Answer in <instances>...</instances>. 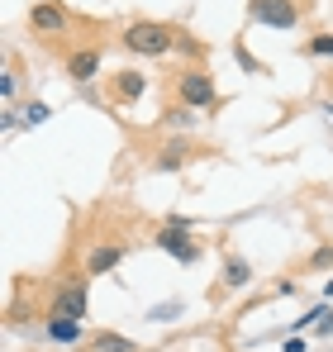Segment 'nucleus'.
Returning a JSON list of instances; mask_svg holds the SVG:
<instances>
[{"instance_id":"nucleus-2","label":"nucleus","mask_w":333,"mask_h":352,"mask_svg":"<svg viewBox=\"0 0 333 352\" xmlns=\"http://www.w3.org/2000/svg\"><path fill=\"white\" fill-rule=\"evenodd\" d=\"M215 100H219V91H215V76H210V72L191 67V72H181V76H176V105H191V110H210Z\"/></svg>"},{"instance_id":"nucleus-4","label":"nucleus","mask_w":333,"mask_h":352,"mask_svg":"<svg viewBox=\"0 0 333 352\" xmlns=\"http://www.w3.org/2000/svg\"><path fill=\"white\" fill-rule=\"evenodd\" d=\"M300 14L305 10L295 0H248V19L253 24H267V29H295Z\"/></svg>"},{"instance_id":"nucleus-12","label":"nucleus","mask_w":333,"mask_h":352,"mask_svg":"<svg viewBox=\"0 0 333 352\" xmlns=\"http://www.w3.org/2000/svg\"><path fill=\"white\" fill-rule=\"evenodd\" d=\"M86 352H143L133 338H124V333H110V329H100V333H91L86 338Z\"/></svg>"},{"instance_id":"nucleus-20","label":"nucleus","mask_w":333,"mask_h":352,"mask_svg":"<svg viewBox=\"0 0 333 352\" xmlns=\"http://www.w3.org/2000/svg\"><path fill=\"white\" fill-rule=\"evenodd\" d=\"M24 119H29V124H43V119H48V105H39V100H34V105L24 110Z\"/></svg>"},{"instance_id":"nucleus-23","label":"nucleus","mask_w":333,"mask_h":352,"mask_svg":"<svg viewBox=\"0 0 333 352\" xmlns=\"http://www.w3.org/2000/svg\"><path fill=\"white\" fill-rule=\"evenodd\" d=\"M324 295H333V276H329V286H324Z\"/></svg>"},{"instance_id":"nucleus-11","label":"nucleus","mask_w":333,"mask_h":352,"mask_svg":"<svg viewBox=\"0 0 333 352\" xmlns=\"http://www.w3.org/2000/svg\"><path fill=\"white\" fill-rule=\"evenodd\" d=\"M253 286V267L243 252H224V291H243Z\"/></svg>"},{"instance_id":"nucleus-17","label":"nucleus","mask_w":333,"mask_h":352,"mask_svg":"<svg viewBox=\"0 0 333 352\" xmlns=\"http://www.w3.org/2000/svg\"><path fill=\"white\" fill-rule=\"evenodd\" d=\"M233 58H238V67H243V72H253V76H262V72H267V67H262V62L253 58V53H248L243 43H233Z\"/></svg>"},{"instance_id":"nucleus-10","label":"nucleus","mask_w":333,"mask_h":352,"mask_svg":"<svg viewBox=\"0 0 333 352\" xmlns=\"http://www.w3.org/2000/svg\"><path fill=\"white\" fill-rule=\"evenodd\" d=\"M124 262V243H100V248H91V257H86V276H105Z\"/></svg>"},{"instance_id":"nucleus-3","label":"nucleus","mask_w":333,"mask_h":352,"mask_svg":"<svg viewBox=\"0 0 333 352\" xmlns=\"http://www.w3.org/2000/svg\"><path fill=\"white\" fill-rule=\"evenodd\" d=\"M86 286H91V276L62 281L48 300V319H86Z\"/></svg>"},{"instance_id":"nucleus-1","label":"nucleus","mask_w":333,"mask_h":352,"mask_svg":"<svg viewBox=\"0 0 333 352\" xmlns=\"http://www.w3.org/2000/svg\"><path fill=\"white\" fill-rule=\"evenodd\" d=\"M119 43H124L133 58H166V53L176 48V29L162 24V19H138V24L124 29Z\"/></svg>"},{"instance_id":"nucleus-21","label":"nucleus","mask_w":333,"mask_h":352,"mask_svg":"<svg viewBox=\"0 0 333 352\" xmlns=\"http://www.w3.org/2000/svg\"><path fill=\"white\" fill-rule=\"evenodd\" d=\"M314 329H319V333H324V338H329V333H333V309H324V319H319V324H314Z\"/></svg>"},{"instance_id":"nucleus-18","label":"nucleus","mask_w":333,"mask_h":352,"mask_svg":"<svg viewBox=\"0 0 333 352\" xmlns=\"http://www.w3.org/2000/svg\"><path fill=\"white\" fill-rule=\"evenodd\" d=\"M14 91H19V72H14V62H10V67L0 72V96H5V100H14Z\"/></svg>"},{"instance_id":"nucleus-13","label":"nucleus","mask_w":333,"mask_h":352,"mask_svg":"<svg viewBox=\"0 0 333 352\" xmlns=\"http://www.w3.org/2000/svg\"><path fill=\"white\" fill-rule=\"evenodd\" d=\"M48 338L53 343H86V329H81V319H48Z\"/></svg>"},{"instance_id":"nucleus-9","label":"nucleus","mask_w":333,"mask_h":352,"mask_svg":"<svg viewBox=\"0 0 333 352\" xmlns=\"http://www.w3.org/2000/svg\"><path fill=\"white\" fill-rule=\"evenodd\" d=\"M62 67H67V76H72V81H91V76L100 72V48H96V43L72 48V53L62 58Z\"/></svg>"},{"instance_id":"nucleus-14","label":"nucleus","mask_w":333,"mask_h":352,"mask_svg":"<svg viewBox=\"0 0 333 352\" xmlns=\"http://www.w3.org/2000/svg\"><path fill=\"white\" fill-rule=\"evenodd\" d=\"M162 124L176 129V133H191V129H195V110H191V105H171V110L162 115Z\"/></svg>"},{"instance_id":"nucleus-6","label":"nucleus","mask_w":333,"mask_h":352,"mask_svg":"<svg viewBox=\"0 0 333 352\" xmlns=\"http://www.w3.org/2000/svg\"><path fill=\"white\" fill-rule=\"evenodd\" d=\"M29 29L53 38L62 29H72V10H67L62 0H34V5H29Z\"/></svg>"},{"instance_id":"nucleus-22","label":"nucleus","mask_w":333,"mask_h":352,"mask_svg":"<svg viewBox=\"0 0 333 352\" xmlns=\"http://www.w3.org/2000/svg\"><path fill=\"white\" fill-rule=\"evenodd\" d=\"M286 352H310V348H305V338H290V343H286Z\"/></svg>"},{"instance_id":"nucleus-5","label":"nucleus","mask_w":333,"mask_h":352,"mask_svg":"<svg viewBox=\"0 0 333 352\" xmlns=\"http://www.w3.org/2000/svg\"><path fill=\"white\" fill-rule=\"evenodd\" d=\"M195 229H171V224H162L158 234H153V243L162 248L166 257H176L181 267H191V262H200V243H195Z\"/></svg>"},{"instance_id":"nucleus-7","label":"nucleus","mask_w":333,"mask_h":352,"mask_svg":"<svg viewBox=\"0 0 333 352\" xmlns=\"http://www.w3.org/2000/svg\"><path fill=\"white\" fill-rule=\"evenodd\" d=\"M148 96V76L143 72H114L110 76V100L114 105H138Z\"/></svg>"},{"instance_id":"nucleus-15","label":"nucleus","mask_w":333,"mask_h":352,"mask_svg":"<svg viewBox=\"0 0 333 352\" xmlns=\"http://www.w3.org/2000/svg\"><path fill=\"white\" fill-rule=\"evenodd\" d=\"M300 53H305V58H333V34H314Z\"/></svg>"},{"instance_id":"nucleus-8","label":"nucleus","mask_w":333,"mask_h":352,"mask_svg":"<svg viewBox=\"0 0 333 352\" xmlns=\"http://www.w3.org/2000/svg\"><path fill=\"white\" fill-rule=\"evenodd\" d=\"M195 153H200V148L191 143V133H176V138L166 143L162 153H158V162H153V167H158V172H181V167H186Z\"/></svg>"},{"instance_id":"nucleus-16","label":"nucleus","mask_w":333,"mask_h":352,"mask_svg":"<svg viewBox=\"0 0 333 352\" xmlns=\"http://www.w3.org/2000/svg\"><path fill=\"white\" fill-rule=\"evenodd\" d=\"M305 267H310V272H333V243H324V248H314Z\"/></svg>"},{"instance_id":"nucleus-19","label":"nucleus","mask_w":333,"mask_h":352,"mask_svg":"<svg viewBox=\"0 0 333 352\" xmlns=\"http://www.w3.org/2000/svg\"><path fill=\"white\" fill-rule=\"evenodd\" d=\"M181 314V305H158V309H148V319H176Z\"/></svg>"}]
</instances>
